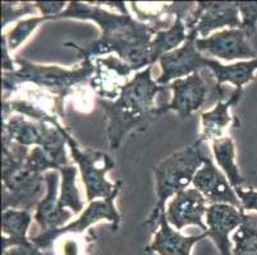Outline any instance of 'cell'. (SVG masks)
Listing matches in <instances>:
<instances>
[{"instance_id":"1","label":"cell","mask_w":257,"mask_h":255,"mask_svg":"<svg viewBox=\"0 0 257 255\" xmlns=\"http://www.w3.org/2000/svg\"><path fill=\"white\" fill-rule=\"evenodd\" d=\"M57 20L91 21L96 23L101 31L99 39L87 45L65 42V48L74 49L81 59L91 62L115 54L132 68L133 72H141L150 67L151 41L156 32L165 30L163 26L141 22L130 13L111 12L82 2L68 3Z\"/></svg>"},{"instance_id":"2","label":"cell","mask_w":257,"mask_h":255,"mask_svg":"<svg viewBox=\"0 0 257 255\" xmlns=\"http://www.w3.org/2000/svg\"><path fill=\"white\" fill-rule=\"evenodd\" d=\"M153 67L137 72L130 82L121 87L120 93L113 101L97 98L106 119V137L110 149H118L130 133L144 130L158 116L156 96L168 90L159 86L153 78Z\"/></svg>"},{"instance_id":"3","label":"cell","mask_w":257,"mask_h":255,"mask_svg":"<svg viewBox=\"0 0 257 255\" xmlns=\"http://www.w3.org/2000/svg\"><path fill=\"white\" fill-rule=\"evenodd\" d=\"M17 69L12 73H3V95L23 84H32L40 90L55 96L62 101L74 97L90 84L95 74V62L82 60L74 68L60 65H44L27 59H16Z\"/></svg>"},{"instance_id":"4","label":"cell","mask_w":257,"mask_h":255,"mask_svg":"<svg viewBox=\"0 0 257 255\" xmlns=\"http://www.w3.org/2000/svg\"><path fill=\"white\" fill-rule=\"evenodd\" d=\"M207 157L209 154L205 152L204 142L197 139L191 146L168 156L154 167L158 200L145 224L155 226L161 214L167 212V202L179 191L188 189Z\"/></svg>"},{"instance_id":"5","label":"cell","mask_w":257,"mask_h":255,"mask_svg":"<svg viewBox=\"0 0 257 255\" xmlns=\"http://www.w3.org/2000/svg\"><path fill=\"white\" fill-rule=\"evenodd\" d=\"M58 128L65 138L67 146L69 147L72 161L77 165L82 182L86 189V199L88 203L93 200L105 199L115 191L118 181L111 182L107 180V174L115 166L113 158L107 153L101 151L79 147L78 142L73 138L68 128L62 123L58 124Z\"/></svg>"},{"instance_id":"6","label":"cell","mask_w":257,"mask_h":255,"mask_svg":"<svg viewBox=\"0 0 257 255\" xmlns=\"http://www.w3.org/2000/svg\"><path fill=\"white\" fill-rule=\"evenodd\" d=\"M209 72L204 70L186 78L175 79L168 86L172 91V100L158 107V116L168 111L177 112L181 119L192 116L202 107L211 105L214 101H223L226 90L216 84L215 78H206Z\"/></svg>"},{"instance_id":"7","label":"cell","mask_w":257,"mask_h":255,"mask_svg":"<svg viewBox=\"0 0 257 255\" xmlns=\"http://www.w3.org/2000/svg\"><path fill=\"white\" fill-rule=\"evenodd\" d=\"M11 115H22L32 121L57 126L64 118V101L32 84H23L3 95L2 120Z\"/></svg>"},{"instance_id":"8","label":"cell","mask_w":257,"mask_h":255,"mask_svg":"<svg viewBox=\"0 0 257 255\" xmlns=\"http://www.w3.org/2000/svg\"><path fill=\"white\" fill-rule=\"evenodd\" d=\"M120 189L121 180H118V186L110 196H107L105 199L93 200V202L88 203V205L83 209L78 218L69 222L63 227L49 230L46 232H40L39 235L30 237V240L36 247L44 250V251H48V250H51L54 242L57 241L60 236L68 235V233H83L91 226L99 223L100 221L110 222L111 230L115 232L121 221V216L115 205V199Z\"/></svg>"},{"instance_id":"9","label":"cell","mask_w":257,"mask_h":255,"mask_svg":"<svg viewBox=\"0 0 257 255\" xmlns=\"http://www.w3.org/2000/svg\"><path fill=\"white\" fill-rule=\"evenodd\" d=\"M188 39H206L223 28H240L237 2H197L184 20Z\"/></svg>"},{"instance_id":"10","label":"cell","mask_w":257,"mask_h":255,"mask_svg":"<svg viewBox=\"0 0 257 255\" xmlns=\"http://www.w3.org/2000/svg\"><path fill=\"white\" fill-rule=\"evenodd\" d=\"M46 193L44 175L34 174L23 166L22 170L3 180V210L36 209Z\"/></svg>"},{"instance_id":"11","label":"cell","mask_w":257,"mask_h":255,"mask_svg":"<svg viewBox=\"0 0 257 255\" xmlns=\"http://www.w3.org/2000/svg\"><path fill=\"white\" fill-rule=\"evenodd\" d=\"M195 45L201 54H209L225 62H244L257 58L249 37L240 28H225L206 39H196Z\"/></svg>"},{"instance_id":"12","label":"cell","mask_w":257,"mask_h":255,"mask_svg":"<svg viewBox=\"0 0 257 255\" xmlns=\"http://www.w3.org/2000/svg\"><path fill=\"white\" fill-rule=\"evenodd\" d=\"M207 58L197 50L195 40L188 39L178 49L165 54L159 60L160 76L156 78L159 86H169L175 79L186 78L206 69Z\"/></svg>"},{"instance_id":"13","label":"cell","mask_w":257,"mask_h":255,"mask_svg":"<svg viewBox=\"0 0 257 255\" xmlns=\"http://www.w3.org/2000/svg\"><path fill=\"white\" fill-rule=\"evenodd\" d=\"M247 218L246 212L230 204H209L205 217L207 237L218 247L219 255H233L230 233Z\"/></svg>"},{"instance_id":"14","label":"cell","mask_w":257,"mask_h":255,"mask_svg":"<svg viewBox=\"0 0 257 255\" xmlns=\"http://www.w3.org/2000/svg\"><path fill=\"white\" fill-rule=\"evenodd\" d=\"M207 202L205 196L195 188H188L175 194L167 207V219L175 230H183L187 226H197L206 232L205 223Z\"/></svg>"},{"instance_id":"15","label":"cell","mask_w":257,"mask_h":255,"mask_svg":"<svg viewBox=\"0 0 257 255\" xmlns=\"http://www.w3.org/2000/svg\"><path fill=\"white\" fill-rule=\"evenodd\" d=\"M192 185L205 196L209 204H230L242 209L237 191L210 157L205 160L197 171Z\"/></svg>"},{"instance_id":"16","label":"cell","mask_w":257,"mask_h":255,"mask_svg":"<svg viewBox=\"0 0 257 255\" xmlns=\"http://www.w3.org/2000/svg\"><path fill=\"white\" fill-rule=\"evenodd\" d=\"M95 74L90 82L91 88L99 97L104 100H115L120 93L121 87L127 82L128 77L133 73V69L118 56L109 55L93 60Z\"/></svg>"},{"instance_id":"17","label":"cell","mask_w":257,"mask_h":255,"mask_svg":"<svg viewBox=\"0 0 257 255\" xmlns=\"http://www.w3.org/2000/svg\"><path fill=\"white\" fill-rule=\"evenodd\" d=\"M3 121V137L23 147H44L60 135L58 126L32 121L22 115H11Z\"/></svg>"},{"instance_id":"18","label":"cell","mask_w":257,"mask_h":255,"mask_svg":"<svg viewBox=\"0 0 257 255\" xmlns=\"http://www.w3.org/2000/svg\"><path fill=\"white\" fill-rule=\"evenodd\" d=\"M44 176L46 182V193L41 202L37 204L34 214L35 222L41 228V232L63 227L74 216L71 210L59 208V171L50 170L45 172Z\"/></svg>"},{"instance_id":"19","label":"cell","mask_w":257,"mask_h":255,"mask_svg":"<svg viewBox=\"0 0 257 255\" xmlns=\"http://www.w3.org/2000/svg\"><path fill=\"white\" fill-rule=\"evenodd\" d=\"M154 227L156 231L154 232L153 241L145 250L156 255H191L192 247L207 237L206 232L183 235L168 222L165 213L161 214Z\"/></svg>"},{"instance_id":"20","label":"cell","mask_w":257,"mask_h":255,"mask_svg":"<svg viewBox=\"0 0 257 255\" xmlns=\"http://www.w3.org/2000/svg\"><path fill=\"white\" fill-rule=\"evenodd\" d=\"M242 95L243 91L234 88L226 100L216 102L211 110L201 112V133L198 139L212 143L225 137L224 133L233 121L230 109L240 101Z\"/></svg>"},{"instance_id":"21","label":"cell","mask_w":257,"mask_h":255,"mask_svg":"<svg viewBox=\"0 0 257 255\" xmlns=\"http://www.w3.org/2000/svg\"><path fill=\"white\" fill-rule=\"evenodd\" d=\"M212 74L216 81V84L223 87L225 83L234 86L235 90L243 91L246 84L251 83L256 78L257 72V58L252 60H244V62H237L233 64L224 65L218 60L207 58L206 69Z\"/></svg>"},{"instance_id":"22","label":"cell","mask_w":257,"mask_h":255,"mask_svg":"<svg viewBox=\"0 0 257 255\" xmlns=\"http://www.w3.org/2000/svg\"><path fill=\"white\" fill-rule=\"evenodd\" d=\"M31 212L23 209L3 210L2 216V249L7 251L11 247H30L32 242L27 232L32 223Z\"/></svg>"},{"instance_id":"23","label":"cell","mask_w":257,"mask_h":255,"mask_svg":"<svg viewBox=\"0 0 257 255\" xmlns=\"http://www.w3.org/2000/svg\"><path fill=\"white\" fill-rule=\"evenodd\" d=\"M214 161L224 175L226 176L230 185L235 189L242 188L246 182V179L240 172L239 167L235 161V144L234 140L230 137L225 135L221 139L215 140L211 143Z\"/></svg>"},{"instance_id":"24","label":"cell","mask_w":257,"mask_h":255,"mask_svg":"<svg viewBox=\"0 0 257 255\" xmlns=\"http://www.w3.org/2000/svg\"><path fill=\"white\" fill-rule=\"evenodd\" d=\"M60 174V186L59 193V208L60 209L71 210L73 214H79L85 208L81 191L77 185V175L78 167L73 165H65L58 170Z\"/></svg>"},{"instance_id":"25","label":"cell","mask_w":257,"mask_h":255,"mask_svg":"<svg viewBox=\"0 0 257 255\" xmlns=\"http://www.w3.org/2000/svg\"><path fill=\"white\" fill-rule=\"evenodd\" d=\"M233 255H257V221L247 214L239 227L233 232Z\"/></svg>"},{"instance_id":"26","label":"cell","mask_w":257,"mask_h":255,"mask_svg":"<svg viewBox=\"0 0 257 255\" xmlns=\"http://www.w3.org/2000/svg\"><path fill=\"white\" fill-rule=\"evenodd\" d=\"M93 240L95 236L92 231L86 236L83 233L63 235L54 242L51 252L54 255H87Z\"/></svg>"},{"instance_id":"27","label":"cell","mask_w":257,"mask_h":255,"mask_svg":"<svg viewBox=\"0 0 257 255\" xmlns=\"http://www.w3.org/2000/svg\"><path fill=\"white\" fill-rule=\"evenodd\" d=\"M46 21H48V18L43 17V16H32L30 18H26V20L18 21L17 25L12 28L8 34L4 35L9 51L13 53V51L18 50L40 27V25L46 22Z\"/></svg>"},{"instance_id":"28","label":"cell","mask_w":257,"mask_h":255,"mask_svg":"<svg viewBox=\"0 0 257 255\" xmlns=\"http://www.w3.org/2000/svg\"><path fill=\"white\" fill-rule=\"evenodd\" d=\"M2 12H3V21H2V28H6L9 23L20 20L23 16H29L37 12L35 3H11L4 2L2 3Z\"/></svg>"},{"instance_id":"29","label":"cell","mask_w":257,"mask_h":255,"mask_svg":"<svg viewBox=\"0 0 257 255\" xmlns=\"http://www.w3.org/2000/svg\"><path fill=\"white\" fill-rule=\"evenodd\" d=\"M240 18V30L251 39L257 28V2H237Z\"/></svg>"},{"instance_id":"30","label":"cell","mask_w":257,"mask_h":255,"mask_svg":"<svg viewBox=\"0 0 257 255\" xmlns=\"http://www.w3.org/2000/svg\"><path fill=\"white\" fill-rule=\"evenodd\" d=\"M68 4L64 2H35L37 12L40 16L48 18V21H55L58 16L65 11Z\"/></svg>"},{"instance_id":"31","label":"cell","mask_w":257,"mask_h":255,"mask_svg":"<svg viewBox=\"0 0 257 255\" xmlns=\"http://www.w3.org/2000/svg\"><path fill=\"white\" fill-rule=\"evenodd\" d=\"M237 191V195L240 200V204H242V209L244 212L247 210H254L257 212V190L253 189L252 186L248 188H238L235 189Z\"/></svg>"},{"instance_id":"32","label":"cell","mask_w":257,"mask_h":255,"mask_svg":"<svg viewBox=\"0 0 257 255\" xmlns=\"http://www.w3.org/2000/svg\"><path fill=\"white\" fill-rule=\"evenodd\" d=\"M2 63H3V73H12L17 69V63L11 56L6 36H2Z\"/></svg>"},{"instance_id":"33","label":"cell","mask_w":257,"mask_h":255,"mask_svg":"<svg viewBox=\"0 0 257 255\" xmlns=\"http://www.w3.org/2000/svg\"><path fill=\"white\" fill-rule=\"evenodd\" d=\"M3 255H54L50 251H44L35 245L30 247H11L7 251H3Z\"/></svg>"}]
</instances>
